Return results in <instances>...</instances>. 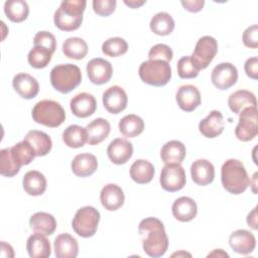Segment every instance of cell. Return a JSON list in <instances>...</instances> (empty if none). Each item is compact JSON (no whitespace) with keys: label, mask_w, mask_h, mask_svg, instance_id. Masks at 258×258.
Masks as SVG:
<instances>
[{"label":"cell","mask_w":258,"mask_h":258,"mask_svg":"<svg viewBox=\"0 0 258 258\" xmlns=\"http://www.w3.org/2000/svg\"><path fill=\"white\" fill-rule=\"evenodd\" d=\"M144 252L153 258L161 257L168 248V238L163 223L154 217L143 219L138 226Z\"/></svg>","instance_id":"6da1fadb"},{"label":"cell","mask_w":258,"mask_h":258,"mask_svg":"<svg viewBox=\"0 0 258 258\" xmlns=\"http://www.w3.org/2000/svg\"><path fill=\"white\" fill-rule=\"evenodd\" d=\"M223 187L233 195L244 192L250 185V179L244 164L238 159L226 160L221 168Z\"/></svg>","instance_id":"7a4b0ae2"},{"label":"cell","mask_w":258,"mask_h":258,"mask_svg":"<svg viewBox=\"0 0 258 258\" xmlns=\"http://www.w3.org/2000/svg\"><path fill=\"white\" fill-rule=\"evenodd\" d=\"M85 0L62 1L54 12V25L62 31H73L78 29L83 22V14L86 9Z\"/></svg>","instance_id":"3957f363"},{"label":"cell","mask_w":258,"mask_h":258,"mask_svg":"<svg viewBox=\"0 0 258 258\" xmlns=\"http://www.w3.org/2000/svg\"><path fill=\"white\" fill-rule=\"evenodd\" d=\"M82 82V73L78 66L73 63L57 64L50 71V84L58 92L68 94Z\"/></svg>","instance_id":"277c9868"},{"label":"cell","mask_w":258,"mask_h":258,"mask_svg":"<svg viewBox=\"0 0 258 258\" xmlns=\"http://www.w3.org/2000/svg\"><path fill=\"white\" fill-rule=\"evenodd\" d=\"M32 119L41 125L55 128L61 125L66 119V112L61 105L53 100L37 102L31 112Z\"/></svg>","instance_id":"5b68a950"},{"label":"cell","mask_w":258,"mask_h":258,"mask_svg":"<svg viewBox=\"0 0 258 258\" xmlns=\"http://www.w3.org/2000/svg\"><path fill=\"white\" fill-rule=\"evenodd\" d=\"M138 75L145 84L154 87H162L171 79V68L169 63L164 60L148 59L140 64Z\"/></svg>","instance_id":"8992f818"},{"label":"cell","mask_w":258,"mask_h":258,"mask_svg":"<svg viewBox=\"0 0 258 258\" xmlns=\"http://www.w3.org/2000/svg\"><path fill=\"white\" fill-rule=\"evenodd\" d=\"M100 213L91 206H86L77 211L72 222V227L76 234L83 238L95 235L100 222Z\"/></svg>","instance_id":"52a82bcc"},{"label":"cell","mask_w":258,"mask_h":258,"mask_svg":"<svg viewBox=\"0 0 258 258\" xmlns=\"http://www.w3.org/2000/svg\"><path fill=\"white\" fill-rule=\"evenodd\" d=\"M257 134V107H246L239 113V122L235 128V135L240 141L247 142L254 139Z\"/></svg>","instance_id":"ba28073f"},{"label":"cell","mask_w":258,"mask_h":258,"mask_svg":"<svg viewBox=\"0 0 258 258\" xmlns=\"http://www.w3.org/2000/svg\"><path fill=\"white\" fill-rule=\"evenodd\" d=\"M218 52V42L210 35H205L201 37L196 43L192 54L190 55L192 61L198 67V69L204 70L209 67L213 61L214 57Z\"/></svg>","instance_id":"9c48e42d"},{"label":"cell","mask_w":258,"mask_h":258,"mask_svg":"<svg viewBox=\"0 0 258 258\" xmlns=\"http://www.w3.org/2000/svg\"><path fill=\"white\" fill-rule=\"evenodd\" d=\"M159 182L166 191L174 192L180 190L186 182L184 168L178 163L165 164L161 169Z\"/></svg>","instance_id":"30bf717a"},{"label":"cell","mask_w":258,"mask_h":258,"mask_svg":"<svg viewBox=\"0 0 258 258\" xmlns=\"http://www.w3.org/2000/svg\"><path fill=\"white\" fill-rule=\"evenodd\" d=\"M211 80L217 89L227 90L236 84L238 71L236 67L230 62H221L213 69Z\"/></svg>","instance_id":"8fae6325"},{"label":"cell","mask_w":258,"mask_h":258,"mask_svg":"<svg viewBox=\"0 0 258 258\" xmlns=\"http://www.w3.org/2000/svg\"><path fill=\"white\" fill-rule=\"evenodd\" d=\"M104 108L111 114H119L127 107L128 97L126 92L119 86H112L103 93Z\"/></svg>","instance_id":"7c38bea8"},{"label":"cell","mask_w":258,"mask_h":258,"mask_svg":"<svg viewBox=\"0 0 258 258\" xmlns=\"http://www.w3.org/2000/svg\"><path fill=\"white\" fill-rule=\"evenodd\" d=\"M87 74L89 80L95 85H103L110 81L113 74L112 64L101 57L92 58L87 63Z\"/></svg>","instance_id":"4fadbf2b"},{"label":"cell","mask_w":258,"mask_h":258,"mask_svg":"<svg viewBox=\"0 0 258 258\" xmlns=\"http://www.w3.org/2000/svg\"><path fill=\"white\" fill-rule=\"evenodd\" d=\"M229 244L236 253L247 255L254 251L256 247V239L250 231L239 229L230 235Z\"/></svg>","instance_id":"5bb4252c"},{"label":"cell","mask_w":258,"mask_h":258,"mask_svg":"<svg viewBox=\"0 0 258 258\" xmlns=\"http://www.w3.org/2000/svg\"><path fill=\"white\" fill-rule=\"evenodd\" d=\"M107 154L114 164H124L132 157L133 145L124 138H116L110 142Z\"/></svg>","instance_id":"9a60e30c"},{"label":"cell","mask_w":258,"mask_h":258,"mask_svg":"<svg viewBox=\"0 0 258 258\" xmlns=\"http://www.w3.org/2000/svg\"><path fill=\"white\" fill-rule=\"evenodd\" d=\"M12 86L15 92L23 99H33L39 92V85L36 79L28 74L19 73L14 76Z\"/></svg>","instance_id":"2e32d148"},{"label":"cell","mask_w":258,"mask_h":258,"mask_svg":"<svg viewBox=\"0 0 258 258\" xmlns=\"http://www.w3.org/2000/svg\"><path fill=\"white\" fill-rule=\"evenodd\" d=\"M175 100L182 111L191 112L201 104V93L192 85H183L178 88Z\"/></svg>","instance_id":"e0dca14e"},{"label":"cell","mask_w":258,"mask_h":258,"mask_svg":"<svg viewBox=\"0 0 258 258\" xmlns=\"http://www.w3.org/2000/svg\"><path fill=\"white\" fill-rule=\"evenodd\" d=\"M72 113L79 118H86L93 115L97 109V101L92 94L80 93L70 102Z\"/></svg>","instance_id":"ac0fdd59"},{"label":"cell","mask_w":258,"mask_h":258,"mask_svg":"<svg viewBox=\"0 0 258 258\" xmlns=\"http://www.w3.org/2000/svg\"><path fill=\"white\" fill-rule=\"evenodd\" d=\"M100 201L107 211H117L123 206L125 196L119 185L115 183H108L100 192Z\"/></svg>","instance_id":"d6986e66"},{"label":"cell","mask_w":258,"mask_h":258,"mask_svg":"<svg viewBox=\"0 0 258 258\" xmlns=\"http://www.w3.org/2000/svg\"><path fill=\"white\" fill-rule=\"evenodd\" d=\"M200 132L207 138H216L224 130V117L218 110H213L199 123Z\"/></svg>","instance_id":"ffe728a7"},{"label":"cell","mask_w":258,"mask_h":258,"mask_svg":"<svg viewBox=\"0 0 258 258\" xmlns=\"http://www.w3.org/2000/svg\"><path fill=\"white\" fill-rule=\"evenodd\" d=\"M54 254L56 258H76L79 253L78 241L69 233L56 236L53 242Z\"/></svg>","instance_id":"44dd1931"},{"label":"cell","mask_w":258,"mask_h":258,"mask_svg":"<svg viewBox=\"0 0 258 258\" xmlns=\"http://www.w3.org/2000/svg\"><path fill=\"white\" fill-rule=\"evenodd\" d=\"M190 175L195 183L207 185L215 178V167L207 159H198L190 165Z\"/></svg>","instance_id":"7402d4cb"},{"label":"cell","mask_w":258,"mask_h":258,"mask_svg":"<svg viewBox=\"0 0 258 258\" xmlns=\"http://www.w3.org/2000/svg\"><path fill=\"white\" fill-rule=\"evenodd\" d=\"M173 217L180 222L194 220L198 213L197 203L189 197H180L174 201L171 207Z\"/></svg>","instance_id":"603a6c76"},{"label":"cell","mask_w":258,"mask_h":258,"mask_svg":"<svg viewBox=\"0 0 258 258\" xmlns=\"http://www.w3.org/2000/svg\"><path fill=\"white\" fill-rule=\"evenodd\" d=\"M71 167L72 171L77 176H90L96 171L98 167V160L95 155L84 152L75 156L71 163Z\"/></svg>","instance_id":"cb8c5ba5"},{"label":"cell","mask_w":258,"mask_h":258,"mask_svg":"<svg viewBox=\"0 0 258 258\" xmlns=\"http://www.w3.org/2000/svg\"><path fill=\"white\" fill-rule=\"evenodd\" d=\"M87 142L90 145H97L104 141L111 130V125L108 120L104 118H97L86 126Z\"/></svg>","instance_id":"d4e9b609"},{"label":"cell","mask_w":258,"mask_h":258,"mask_svg":"<svg viewBox=\"0 0 258 258\" xmlns=\"http://www.w3.org/2000/svg\"><path fill=\"white\" fill-rule=\"evenodd\" d=\"M26 249L31 258H46L51 253L50 243L46 236L36 232L27 239Z\"/></svg>","instance_id":"484cf974"},{"label":"cell","mask_w":258,"mask_h":258,"mask_svg":"<svg viewBox=\"0 0 258 258\" xmlns=\"http://www.w3.org/2000/svg\"><path fill=\"white\" fill-rule=\"evenodd\" d=\"M186 154L185 146L182 142L178 140H170L166 142L161 150H160V157L164 164L169 163H178L180 164Z\"/></svg>","instance_id":"4316f807"},{"label":"cell","mask_w":258,"mask_h":258,"mask_svg":"<svg viewBox=\"0 0 258 258\" xmlns=\"http://www.w3.org/2000/svg\"><path fill=\"white\" fill-rule=\"evenodd\" d=\"M29 226L36 233L50 236L56 229V221L52 215L45 212H38L30 217Z\"/></svg>","instance_id":"83f0119b"},{"label":"cell","mask_w":258,"mask_h":258,"mask_svg":"<svg viewBox=\"0 0 258 258\" xmlns=\"http://www.w3.org/2000/svg\"><path fill=\"white\" fill-rule=\"evenodd\" d=\"M22 185L29 196H41L46 189V178L37 170H29L23 176Z\"/></svg>","instance_id":"f1b7e54d"},{"label":"cell","mask_w":258,"mask_h":258,"mask_svg":"<svg viewBox=\"0 0 258 258\" xmlns=\"http://www.w3.org/2000/svg\"><path fill=\"white\" fill-rule=\"evenodd\" d=\"M228 106L230 110L239 114L246 107H257L255 95L247 90H238L232 93L228 99Z\"/></svg>","instance_id":"f546056e"},{"label":"cell","mask_w":258,"mask_h":258,"mask_svg":"<svg viewBox=\"0 0 258 258\" xmlns=\"http://www.w3.org/2000/svg\"><path fill=\"white\" fill-rule=\"evenodd\" d=\"M24 140H26L32 146L36 156L46 155L52 147V142L49 135L39 130H30L25 135Z\"/></svg>","instance_id":"4dcf8cb0"},{"label":"cell","mask_w":258,"mask_h":258,"mask_svg":"<svg viewBox=\"0 0 258 258\" xmlns=\"http://www.w3.org/2000/svg\"><path fill=\"white\" fill-rule=\"evenodd\" d=\"M154 166L145 159H137L130 166V177L139 184H145L154 176Z\"/></svg>","instance_id":"1f68e13d"},{"label":"cell","mask_w":258,"mask_h":258,"mask_svg":"<svg viewBox=\"0 0 258 258\" xmlns=\"http://www.w3.org/2000/svg\"><path fill=\"white\" fill-rule=\"evenodd\" d=\"M119 131L125 137L133 138L140 135L144 130V122L137 115L129 114L119 121Z\"/></svg>","instance_id":"d6a6232c"},{"label":"cell","mask_w":258,"mask_h":258,"mask_svg":"<svg viewBox=\"0 0 258 258\" xmlns=\"http://www.w3.org/2000/svg\"><path fill=\"white\" fill-rule=\"evenodd\" d=\"M150 29L153 33L161 36L170 34L174 29V20L167 12H158L150 20Z\"/></svg>","instance_id":"836d02e7"},{"label":"cell","mask_w":258,"mask_h":258,"mask_svg":"<svg viewBox=\"0 0 258 258\" xmlns=\"http://www.w3.org/2000/svg\"><path fill=\"white\" fill-rule=\"evenodd\" d=\"M63 54L73 59H82L88 53V44L81 37H69L62 43Z\"/></svg>","instance_id":"e575fe53"},{"label":"cell","mask_w":258,"mask_h":258,"mask_svg":"<svg viewBox=\"0 0 258 258\" xmlns=\"http://www.w3.org/2000/svg\"><path fill=\"white\" fill-rule=\"evenodd\" d=\"M4 12L12 22H22L29 14V7L23 0H9L4 3Z\"/></svg>","instance_id":"d590c367"},{"label":"cell","mask_w":258,"mask_h":258,"mask_svg":"<svg viewBox=\"0 0 258 258\" xmlns=\"http://www.w3.org/2000/svg\"><path fill=\"white\" fill-rule=\"evenodd\" d=\"M62 141L68 147L80 148L87 142L86 129L79 125H70L62 132Z\"/></svg>","instance_id":"8d00e7d4"},{"label":"cell","mask_w":258,"mask_h":258,"mask_svg":"<svg viewBox=\"0 0 258 258\" xmlns=\"http://www.w3.org/2000/svg\"><path fill=\"white\" fill-rule=\"evenodd\" d=\"M11 154L14 160L20 166L29 164L36 156L34 149L26 140H22L16 143L15 145H13L11 147Z\"/></svg>","instance_id":"74e56055"},{"label":"cell","mask_w":258,"mask_h":258,"mask_svg":"<svg viewBox=\"0 0 258 258\" xmlns=\"http://www.w3.org/2000/svg\"><path fill=\"white\" fill-rule=\"evenodd\" d=\"M0 173L3 176H14L20 170V165L14 160L11 154V148H3L0 150Z\"/></svg>","instance_id":"f35d334b"},{"label":"cell","mask_w":258,"mask_h":258,"mask_svg":"<svg viewBox=\"0 0 258 258\" xmlns=\"http://www.w3.org/2000/svg\"><path fill=\"white\" fill-rule=\"evenodd\" d=\"M128 50V43L122 37H111L105 40L102 44V51L108 56L116 57L123 55Z\"/></svg>","instance_id":"ab89813d"},{"label":"cell","mask_w":258,"mask_h":258,"mask_svg":"<svg viewBox=\"0 0 258 258\" xmlns=\"http://www.w3.org/2000/svg\"><path fill=\"white\" fill-rule=\"evenodd\" d=\"M52 52L41 46H33L27 55L28 63L34 69H43L51 60Z\"/></svg>","instance_id":"60d3db41"},{"label":"cell","mask_w":258,"mask_h":258,"mask_svg":"<svg viewBox=\"0 0 258 258\" xmlns=\"http://www.w3.org/2000/svg\"><path fill=\"white\" fill-rule=\"evenodd\" d=\"M200 70L189 55L182 56L177 61V75L181 79H194L199 75Z\"/></svg>","instance_id":"b9f144b4"},{"label":"cell","mask_w":258,"mask_h":258,"mask_svg":"<svg viewBox=\"0 0 258 258\" xmlns=\"http://www.w3.org/2000/svg\"><path fill=\"white\" fill-rule=\"evenodd\" d=\"M33 44L34 46H41L52 53L55 51L56 48V40L52 33L48 31H38L33 38Z\"/></svg>","instance_id":"7bdbcfd3"},{"label":"cell","mask_w":258,"mask_h":258,"mask_svg":"<svg viewBox=\"0 0 258 258\" xmlns=\"http://www.w3.org/2000/svg\"><path fill=\"white\" fill-rule=\"evenodd\" d=\"M173 52L171 48L163 43H158L153 45L149 52H148V58L149 59H161L166 62H169L172 59Z\"/></svg>","instance_id":"ee69618b"},{"label":"cell","mask_w":258,"mask_h":258,"mask_svg":"<svg viewBox=\"0 0 258 258\" xmlns=\"http://www.w3.org/2000/svg\"><path fill=\"white\" fill-rule=\"evenodd\" d=\"M116 4V0H94L93 9L100 16H109L115 11Z\"/></svg>","instance_id":"f6af8a7d"},{"label":"cell","mask_w":258,"mask_h":258,"mask_svg":"<svg viewBox=\"0 0 258 258\" xmlns=\"http://www.w3.org/2000/svg\"><path fill=\"white\" fill-rule=\"evenodd\" d=\"M243 42L245 46L250 48L258 47V25L253 24L245 29L243 32Z\"/></svg>","instance_id":"bcb514c9"},{"label":"cell","mask_w":258,"mask_h":258,"mask_svg":"<svg viewBox=\"0 0 258 258\" xmlns=\"http://www.w3.org/2000/svg\"><path fill=\"white\" fill-rule=\"evenodd\" d=\"M244 70H245L246 75L249 78H251L253 80H257L258 79V58H257V56L248 58L245 61Z\"/></svg>","instance_id":"7dc6e473"},{"label":"cell","mask_w":258,"mask_h":258,"mask_svg":"<svg viewBox=\"0 0 258 258\" xmlns=\"http://www.w3.org/2000/svg\"><path fill=\"white\" fill-rule=\"evenodd\" d=\"M181 5L183 6V8L189 12H199L203 9L204 5H205V1L204 0H182L181 2Z\"/></svg>","instance_id":"c3c4849f"},{"label":"cell","mask_w":258,"mask_h":258,"mask_svg":"<svg viewBox=\"0 0 258 258\" xmlns=\"http://www.w3.org/2000/svg\"><path fill=\"white\" fill-rule=\"evenodd\" d=\"M247 224L249 227H251L253 230L258 229V224H257V207H255L247 216Z\"/></svg>","instance_id":"681fc988"},{"label":"cell","mask_w":258,"mask_h":258,"mask_svg":"<svg viewBox=\"0 0 258 258\" xmlns=\"http://www.w3.org/2000/svg\"><path fill=\"white\" fill-rule=\"evenodd\" d=\"M0 252H1V256L2 257H13L14 256V252H13V248L9 245V244H7V243H5L4 241H2L1 242V246H0Z\"/></svg>","instance_id":"f907efd6"},{"label":"cell","mask_w":258,"mask_h":258,"mask_svg":"<svg viewBox=\"0 0 258 258\" xmlns=\"http://www.w3.org/2000/svg\"><path fill=\"white\" fill-rule=\"evenodd\" d=\"M145 2H146V1H136V0H130V1L125 0V1H124V3H125L127 6L133 8V9L142 6L143 4H145Z\"/></svg>","instance_id":"816d5d0a"},{"label":"cell","mask_w":258,"mask_h":258,"mask_svg":"<svg viewBox=\"0 0 258 258\" xmlns=\"http://www.w3.org/2000/svg\"><path fill=\"white\" fill-rule=\"evenodd\" d=\"M229 257V255L222 249H215L212 253L208 254V257Z\"/></svg>","instance_id":"f5cc1de1"},{"label":"cell","mask_w":258,"mask_h":258,"mask_svg":"<svg viewBox=\"0 0 258 258\" xmlns=\"http://www.w3.org/2000/svg\"><path fill=\"white\" fill-rule=\"evenodd\" d=\"M179 255H187V256H189L190 257V254H188V253H184V252H178V253H173L171 256L172 257H174V256H179Z\"/></svg>","instance_id":"db71d44e"}]
</instances>
